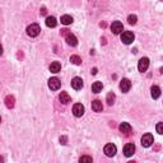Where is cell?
Masks as SVG:
<instances>
[{"instance_id":"obj_30","label":"cell","mask_w":163,"mask_h":163,"mask_svg":"<svg viewBox=\"0 0 163 163\" xmlns=\"http://www.w3.org/2000/svg\"><path fill=\"white\" fill-rule=\"evenodd\" d=\"M92 74H97V68H93V69H92Z\"/></svg>"},{"instance_id":"obj_4","label":"cell","mask_w":163,"mask_h":163,"mask_svg":"<svg viewBox=\"0 0 163 163\" xmlns=\"http://www.w3.org/2000/svg\"><path fill=\"white\" fill-rule=\"evenodd\" d=\"M61 87V82L59 78H50L48 79V88H50L51 91H57L59 88Z\"/></svg>"},{"instance_id":"obj_26","label":"cell","mask_w":163,"mask_h":163,"mask_svg":"<svg viewBox=\"0 0 163 163\" xmlns=\"http://www.w3.org/2000/svg\"><path fill=\"white\" fill-rule=\"evenodd\" d=\"M157 133H158V134H163V124L162 122H158V124H157Z\"/></svg>"},{"instance_id":"obj_9","label":"cell","mask_w":163,"mask_h":163,"mask_svg":"<svg viewBox=\"0 0 163 163\" xmlns=\"http://www.w3.org/2000/svg\"><path fill=\"white\" fill-rule=\"evenodd\" d=\"M135 153V145L133 143H128L124 146V154L126 157H131Z\"/></svg>"},{"instance_id":"obj_16","label":"cell","mask_w":163,"mask_h":163,"mask_svg":"<svg viewBox=\"0 0 163 163\" xmlns=\"http://www.w3.org/2000/svg\"><path fill=\"white\" fill-rule=\"evenodd\" d=\"M150 92H152V97H153L154 100L159 98V96H161V88H159L158 85H153V87H152Z\"/></svg>"},{"instance_id":"obj_21","label":"cell","mask_w":163,"mask_h":163,"mask_svg":"<svg viewBox=\"0 0 163 163\" xmlns=\"http://www.w3.org/2000/svg\"><path fill=\"white\" fill-rule=\"evenodd\" d=\"M115 100H116V96H115V93L113 92H110V93L107 94V97H106V101H107V103L110 106H112L113 103H115Z\"/></svg>"},{"instance_id":"obj_29","label":"cell","mask_w":163,"mask_h":163,"mask_svg":"<svg viewBox=\"0 0 163 163\" xmlns=\"http://www.w3.org/2000/svg\"><path fill=\"white\" fill-rule=\"evenodd\" d=\"M41 14H46V8H45V7L41 9Z\"/></svg>"},{"instance_id":"obj_33","label":"cell","mask_w":163,"mask_h":163,"mask_svg":"<svg viewBox=\"0 0 163 163\" xmlns=\"http://www.w3.org/2000/svg\"><path fill=\"white\" fill-rule=\"evenodd\" d=\"M0 122H2V117H0Z\"/></svg>"},{"instance_id":"obj_13","label":"cell","mask_w":163,"mask_h":163,"mask_svg":"<svg viewBox=\"0 0 163 163\" xmlns=\"http://www.w3.org/2000/svg\"><path fill=\"white\" fill-rule=\"evenodd\" d=\"M59 101H60L61 103H64V105H68V103L72 101V98H70V96L66 93V92H61L60 96H59Z\"/></svg>"},{"instance_id":"obj_23","label":"cell","mask_w":163,"mask_h":163,"mask_svg":"<svg viewBox=\"0 0 163 163\" xmlns=\"http://www.w3.org/2000/svg\"><path fill=\"white\" fill-rule=\"evenodd\" d=\"M70 61H72L73 64H75V65H80L82 64V59L78 55H73L72 57H70Z\"/></svg>"},{"instance_id":"obj_5","label":"cell","mask_w":163,"mask_h":163,"mask_svg":"<svg viewBox=\"0 0 163 163\" xmlns=\"http://www.w3.org/2000/svg\"><path fill=\"white\" fill-rule=\"evenodd\" d=\"M73 113L75 117H82L84 115V106L82 103H75L73 106Z\"/></svg>"},{"instance_id":"obj_8","label":"cell","mask_w":163,"mask_h":163,"mask_svg":"<svg viewBox=\"0 0 163 163\" xmlns=\"http://www.w3.org/2000/svg\"><path fill=\"white\" fill-rule=\"evenodd\" d=\"M149 68V59L148 57H142L139 60V64H138V69H139V72H146V69Z\"/></svg>"},{"instance_id":"obj_19","label":"cell","mask_w":163,"mask_h":163,"mask_svg":"<svg viewBox=\"0 0 163 163\" xmlns=\"http://www.w3.org/2000/svg\"><path fill=\"white\" fill-rule=\"evenodd\" d=\"M57 24V20L55 17H47L46 18V26L50 27V28H54V27H56Z\"/></svg>"},{"instance_id":"obj_7","label":"cell","mask_w":163,"mask_h":163,"mask_svg":"<svg viewBox=\"0 0 163 163\" xmlns=\"http://www.w3.org/2000/svg\"><path fill=\"white\" fill-rule=\"evenodd\" d=\"M105 154L107 157H113L116 154V152H117V148H116V145L115 144H106L105 145Z\"/></svg>"},{"instance_id":"obj_25","label":"cell","mask_w":163,"mask_h":163,"mask_svg":"<svg viewBox=\"0 0 163 163\" xmlns=\"http://www.w3.org/2000/svg\"><path fill=\"white\" fill-rule=\"evenodd\" d=\"M93 159H92V157H88V155H83L79 158V162H92Z\"/></svg>"},{"instance_id":"obj_1","label":"cell","mask_w":163,"mask_h":163,"mask_svg":"<svg viewBox=\"0 0 163 163\" xmlns=\"http://www.w3.org/2000/svg\"><path fill=\"white\" fill-rule=\"evenodd\" d=\"M40 32H41V28L38 24H31L27 27V35L29 37H37L40 35Z\"/></svg>"},{"instance_id":"obj_22","label":"cell","mask_w":163,"mask_h":163,"mask_svg":"<svg viewBox=\"0 0 163 163\" xmlns=\"http://www.w3.org/2000/svg\"><path fill=\"white\" fill-rule=\"evenodd\" d=\"M5 106L8 108H13L14 107V97L13 96H8L5 98Z\"/></svg>"},{"instance_id":"obj_24","label":"cell","mask_w":163,"mask_h":163,"mask_svg":"<svg viewBox=\"0 0 163 163\" xmlns=\"http://www.w3.org/2000/svg\"><path fill=\"white\" fill-rule=\"evenodd\" d=\"M137 20H138V18H137V15H135V14H130L128 17V22L130 24H135V23H137Z\"/></svg>"},{"instance_id":"obj_32","label":"cell","mask_w":163,"mask_h":163,"mask_svg":"<svg viewBox=\"0 0 163 163\" xmlns=\"http://www.w3.org/2000/svg\"><path fill=\"white\" fill-rule=\"evenodd\" d=\"M4 161V158H2V157H0V162H3Z\"/></svg>"},{"instance_id":"obj_6","label":"cell","mask_w":163,"mask_h":163,"mask_svg":"<svg viewBox=\"0 0 163 163\" xmlns=\"http://www.w3.org/2000/svg\"><path fill=\"white\" fill-rule=\"evenodd\" d=\"M154 142V139H153V135L152 134H144L143 137H142V145L145 146V148H148V146H150L152 144H153Z\"/></svg>"},{"instance_id":"obj_18","label":"cell","mask_w":163,"mask_h":163,"mask_svg":"<svg viewBox=\"0 0 163 163\" xmlns=\"http://www.w3.org/2000/svg\"><path fill=\"white\" fill-rule=\"evenodd\" d=\"M102 88H103V84L101 82H94V83L92 84V92H93V93H100Z\"/></svg>"},{"instance_id":"obj_11","label":"cell","mask_w":163,"mask_h":163,"mask_svg":"<svg viewBox=\"0 0 163 163\" xmlns=\"http://www.w3.org/2000/svg\"><path fill=\"white\" fill-rule=\"evenodd\" d=\"M72 87H73L74 89H77V91H79V89L83 88V80H82V78L75 77V78L72 80Z\"/></svg>"},{"instance_id":"obj_27","label":"cell","mask_w":163,"mask_h":163,"mask_svg":"<svg viewBox=\"0 0 163 163\" xmlns=\"http://www.w3.org/2000/svg\"><path fill=\"white\" fill-rule=\"evenodd\" d=\"M69 33H70L69 29H63V31H61V35H63V36H68Z\"/></svg>"},{"instance_id":"obj_20","label":"cell","mask_w":163,"mask_h":163,"mask_svg":"<svg viewBox=\"0 0 163 163\" xmlns=\"http://www.w3.org/2000/svg\"><path fill=\"white\" fill-rule=\"evenodd\" d=\"M61 23L65 24V26L72 24L73 23V17H72V15H68V14L63 15V17H61Z\"/></svg>"},{"instance_id":"obj_10","label":"cell","mask_w":163,"mask_h":163,"mask_svg":"<svg viewBox=\"0 0 163 163\" xmlns=\"http://www.w3.org/2000/svg\"><path fill=\"white\" fill-rule=\"evenodd\" d=\"M130 88H131V82H130L129 79H122L120 82V89L124 92V93H128V92L130 91Z\"/></svg>"},{"instance_id":"obj_28","label":"cell","mask_w":163,"mask_h":163,"mask_svg":"<svg viewBox=\"0 0 163 163\" xmlns=\"http://www.w3.org/2000/svg\"><path fill=\"white\" fill-rule=\"evenodd\" d=\"M60 143H61V144H66V138L61 137V138H60Z\"/></svg>"},{"instance_id":"obj_2","label":"cell","mask_w":163,"mask_h":163,"mask_svg":"<svg viewBox=\"0 0 163 163\" xmlns=\"http://www.w3.org/2000/svg\"><path fill=\"white\" fill-rule=\"evenodd\" d=\"M134 40H135V36H134L133 32H130V31L122 32V35H121V41L125 43V45H130V43H133Z\"/></svg>"},{"instance_id":"obj_31","label":"cell","mask_w":163,"mask_h":163,"mask_svg":"<svg viewBox=\"0 0 163 163\" xmlns=\"http://www.w3.org/2000/svg\"><path fill=\"white\" fill-rule=\"evenodd\" d=\"M2 55H3V46L0 45V56H2Z\"/></svg>"},{"instance_id":"obj_17","label":"cell","mask_w":163,"mask_h":163,"mask_svg":"<svg viewBox=\"0 0 163 163\" xmlns=\"http://www.w3.org/2000/svg\"><path fill=\"white\" fill-rule=\"evenodd\" d=\"M118 129H120V131L124 134H129L131 131V126H130V124H128V122H122L120 126H118Z\"/></svg>"},{"instance_id":"obj_14","label":"cell","mask_w":163,"mask_h":163,"mask_svg":"<svg viewBox=\"0 0 163 163\" xmlns=\"http://www.w3.org/2000/svg\"><path fill=\"white\" fill-rule=\"evenodd\" d=\"M65 37H66L68 45H70V46H77V45H78V40H77V37H75L74 35L69 33L68 36H65Z\"/></svg>"},{"instance_id":"obj_15","label":"cell","mask_w":163,"mask_h":163,"mask_svg":"<svg viewBox=\"0 0 163 163\" xmlns=\"http://www.w3.org/2000/svg\"><path fill=\"white\" fill-rule=\"evenodd\" d=\"M61 70V64L59 63V61H54V63H51V65H50V72L51 73H59Z\"/></svg>"},{"instance_id":"obj_12","label":"cell","mask_w":163,"mask_h":163,"mask_svg":"<svg viewBox=\"0 0 163 163\" xmlns=\"http://www.w3.org/2000/svg\"><path fill=\"white\" fill-rule=\"evenodd\" d=\"M92 110L94 112H101L103 110V106H102V102L100 100H94L92 102Z\"/></svg>"},{"instance_id":"obj_3","label":"cell","mask_w":163,"mask_h":163,"mask_svg":"<svg viewBox=\"0 0 163 163\" xmlns=\"http://www.w3.org/2000/svg\"><path fill=\"white\" fill-rule=\"evenodd\" d=\"M111 31H112V33L113 35H120L121 32L124 31V26L121 22H118V20H115V22H112V24H111Z\"/></svg>"}]
</instances>
